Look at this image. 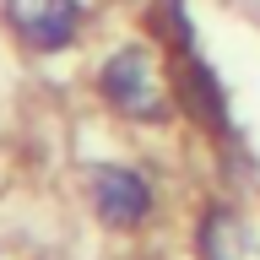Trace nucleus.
<instances>
[{"label": "nucleus", "instance_id": "f257e3e1", "mask_svg": "<svg viewBox=\"0 0 260 260\" xmlns=\"http://www.w3.org/2000/svg\"><path fill=\"white\" fill-rule=\"evenodd\" d=\"M98 92L109 98L119 114H136V119H157V114H162V92H157V81H152V60H146L141 44L114 49L109 60H103Z\"/></svg>", "mask_w": 260, "mask_h": 260}, {"label": "nucleus", "instance_id": "f03ea898", "mask_svg": "<svg viewBox=\"0 0 260 260\" xmlns=\"http://www.w3.org/2000/svg\"><path fill=\"white\" fill-rule=\"evenodd\" d=\"M174 92H179V103H184L195 119H206L211 130H228V98H222V81H217V71H211L195 49H184V60H179Z\"/></svg>", "mask_w": 260, "mask_h": 260}, {"label": "nucleus", "instance_id": "7ed1b4c3", "mask_svg": "<svg viewBox=\"0 0 260 260\" xmlns=\"http://www.w3.org/2000/svg\"><path fill=\"white\" fill-rule=\"evenodd\" d=\"M98 211H103V222L114 228H136L152 211V190H146V179L136 168H103L98 174Z\"/></svg>", "mask_w": 260, "mask_h": 260}, {"label": "nucleus", "instance_id": "20e7f679", "mask_svg": "<svg viewBox=\"0 0 260 260\" xmlns=\"http://www.w3.org/2000/svg\"><path fill=\"white\" fill-rule=\"evenodd\" d=\"M76 22H81L76 0H44L38 16L27 22V38H32V49H71L76 44Z\"/></svg>", "mask_w": 260, "mask_h": 260}, {"label": "nucleus", "instance_id": "39448f33", "mask_svg": "<svg viewBox=\"0 0 260 260\" xmlns=\"http://www.w3.org/2000/svg\"><path fill=\"white\" fill-rule=\"evenodd\" d=\"M201 260H233V217L217 206L201 222Z\"/></svg>", "mask_w": 260, "mask_h": 260}]
</instances>
